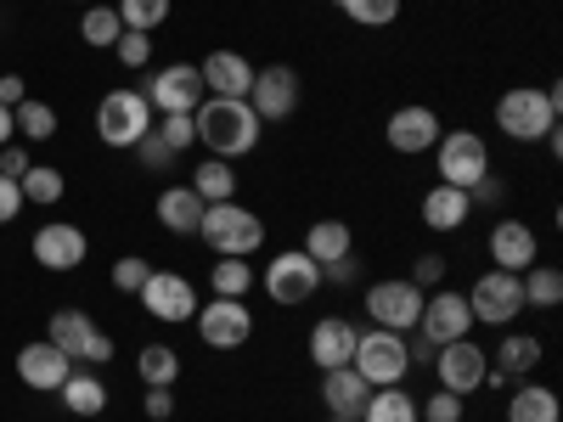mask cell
Wrapping results in <instances>:
<instances>
[{
  "label": "cell",
  "mask_w": 563,
  "mask_h": 422,
  "mask_svg": "<svg viewBox=\"0 0 563 422\" xmlns=\"http://www.w3.org/2000/svg\"><path fill=\"white\" fill-rule=\"evenodd\" d=\"M203 74V90L209 97H225V102H249V85H254V63L243 52H209L198 63Z\"/></svg>",
  "instance_id": "cell-21"
},
{
  "label": "cell",
  "mask_w": 563,
  "mask_h": 422,
  "mask_svg": "<svg viewBox=\"0 0 563 422\" xmlns=\"http://www.w3.org/2000/svg\"><path fill=\"white\" fill-rule=\"evenodd\" d=\"M192 326L209 349H243L254 338V310L243 299H209V304H198Z\"/></svg>",
  "instance_id": "cell-11"
},
{
  "label": "cell",
  "mask_w": 563,
  "mask_h": 422,
  "mask_svg": "<svg viewBox=\"0 0 563 422\" xmlns=\"http://www.w3.org/2000/svg\"><path fill=\"white\" fill-rule=\"evenodd\" d=\"M113 57H119L124 68H147V63H153V34L124 29V34H119V45H113Z\"/></svg>",
  "instance_id": "cell-41"
},
{
  "label": "cell",
  "mask_w": 563,
  "mask_h": 422,
  "mask_svg": "<svg viewBox=\"0 0 563 422\" xmlns=\"http://www.w3.org/2000/svg\"><path fill=\"white\" fill-rule=\"evenodd\" d=\"M130 153H135L141 164H147V169H169V164H175V153L164 147V141H158L153 130H147V135H141V141H135V147H130Z\"/></svg>",
  "instance_id": "cell-45"
},
{
  "label": "cell",
  "mask_w": 563,
  "mask_h": 422,
  "mask_svg": "<svg viewBox=\"0 0 563 422\" xmlns=\"http://www.w3.org/2000/svg\"><path fill=\"white\" fill-rule=\"evenodd\" d=\"M434 371H440V389H451V395H474V389H485V371H490V355H485V344H474V338H456V344H440L434 349Z\"/></svg>",
  "instance_id": "cell-15"
},
{
  "label": "cell",
  "mask_w": 563,
  "mask_h": 422,
  "mask_svg": "<svg viewBox=\"0 0 563 422\" xmlns=\"http://www.w3.org/2000/svg\"><path fill=\"white\" fill-rule=\"evenodd\" d=\"M467 326H474V310H467V293H456V288H434V293H422L417 333L429 338L434 349H440V344H456V338H467Z\"/></svg>",
  "instance_id": "cell-12"
},
{
  "label": "cell",
  "mask_w": 563,
  "mask_h": 422,
  "mask_svg": "<svg viewBox=\"0 0 563 422\" xmlns=\"http://www.w3.org/2000/svg\"><path fill=\"white\" fill-rule=\"evenodd\" d=\"M29 97V90H23V74H0V108H18Z\"/></svg>",
  "instance_id": "cell-51"
},
{
  "label": "cell",
  "mask_w": 563,
  "mask_h": 422,
  "mask_svg": "<svg viewBox=\"0 0 563 422\" xmlns=\"http://www.w3.org/2000/svg\"><path fill=\"white\" fill-rule=\"evenodd\" d=\"M153 130V108L141 90H108V97L97 102V135H102V147H135L141 135Z\"/></svg>",
  "instance_id": "cell-6"
},
{
  "label": "cell",
  "mask_w": 563,
  "mask_h": 422,
  "mask_svg": "<svg viewBox=\"0 0 563 422\" xmlns=\"http://www.w3.org/2000/svg\"><path fill=\"white\" fill-rule=\"evenodd\" d=\"M366 315H372V326H389V333H417V315H422V288H411L406 276L372 281V288H366Z\"/></svg>",
  "instance_id": "cell-10"
},
{
  "label": "cell",
  "mask_w": 563,
  "mask_h": 422,
  "mask_svg": "<svg viewBox=\"0 0 563 422\" xmlns=\"http://www.w3.org/2000/svg\"><path fill=\"white\" fill-rule=\"evenodd\" d=\"M119 23L124 29H135V34H153V29H164L169 23V0H119Z\"/></svg>",
  "instance_id": "cell-38"
},
{
  "label": "cell",
  "mask_w": 563,
  "mask_h": 422,
  "mask_svg": "<svg viewBox=\"0 0 563 422\" xmlns=\"http://www.w3.org/2000/svg\"><path fill=\"white\" fill-rule=\"evenodd\" d=\"M108 360H113V338L97 326V333H90V344L79 349V366H108Z\"/></svg>",
  "instance_id": "cell-47"
},
{
  "label": "cell",
  "mask_w": 563,
  "mask_h": 422,
  "mask_svg": "<svg viewBox=\"0 0 563 422\" xmlns=\"http://www.w3.org/2000/svg\"><path fill=\"white\" fill-rule=\"evenodd\" d=\"M135 299L147 304L153 321H169V326H180V321L198 315V288H192V281H186L180 270H153L147 281H141Z\"/></svg>",
  "instance_id": "cell-14"
},
{
  "label": "cell",
  "mask_w": 563,
  "mask_h": 422,
  "mask_svg": "<svg viewBox=\"0 0 563 422\" xmlns=\"http://www.w3.org/2000/svg\"><path fill=\"white\" fill-rule=\"evenodd\" d=\"M467 214H474V198L462 192V186H429L422 192V225L429 231H462L467 225Z\"/></svg>",
  "instance_id": "cell-24"
},
{
  "label": "cell",
  "mask_w": 563,
  "mask_h": 422,
  "mask_svg": "<svg viewBox=\"0 0 563 422\" xmlns=\"http://www.w3.org/2000/svg\"><path fill=\"white\" fill-rule=\"evenodd\" d=\"M411 288H422V293H434V288H445V259L440 254H417V265H411Z\"/></svg>",
  "instance_id": "cell-44"
},
{
  "label": "cell",
  "mask_w": 563,
  "mask_h": 422,
  "mask_svg": "<svg viewBox=\"0 0 563 422\" xmlns=\"http://www.w3.org/2000/svg\"><path fill=\"white\" fill-rule=\"evenodd\" d=\"M29 164H34V158H29L23 141H7V147H0V175H7V180H18Z\"/></svg>",
  "instance_id": "cell-46"
},
{
  "label": "cell",
  "mask_w": 563,
  "mask_h": 422,
  "mask_svg": "<svg viewBox=\"0 0 563 422\" xmlns=\"http://www.w3.org/2000/svg\"><path fill=\"white\" fill-rule=\"evenodd\" d=\"M355 276H361V259H355V254L327 259V265H321V281H339V288H344V281H355Z\"/></svg>",
  "instance_id": "cell-49"
},
{
  "label": "cell",
  "mask_w": 563,
  "mask_h": 422,
  "mask_svg": "<svg viewBox=\"0 0 563 422\" xmlns=\"http://www.w3.org/2000/svg\"><path fill=\"white\" fill-rule=\"evenodd\" d=\"M434 147H440V180H445V186L474 192L485 175H496V158H490V147H485V135H474V130H445Z\"/></svg>",
  "instance_id": "cell-5"
},
{
  "label": "cell",
  "mask_w": 563,
  "mask_h": 422,
  "mask_svg": "<svg viewBox=\"0 0 563 422\" xmlns=\"http://www.w3.org/2000/svg\"><path fill=\"white\" fill-rule=\"evenodd\" d=\"M18 214H23V192H18V180L0 175V225H12Z\"/></svg>",
  "instance_id": "cell-48"
},
{
  "label": "cell",
  "mask_w": 563,
  "mask_h": 422,
  "mask_svg": "<svg viewBox=\"0 0 563 422\" xmlns=\"http://www.w3.org/2000/svg\"><path fill=\"white\" fill-rule=\"evenodd\" d=\"M153 135L164 141L175 158H180L186 147H198V124H192V113H158V119H153Z\"/></svg>",
  "instance_id": "cell-39"
},
{
  "label": "cell",
  "mask_w": 563,
  "mask_h": 422,
  "mask_svg": "<svg viewBox=\"0 0 563 422\" xmlns=\"http://www.w3.org/2000/svg\"><path fill=\"white\" fill-rule=\"evenodd\" d=\"M305 254H310L316 265L355 254V237H350V225H344V220H316V225L305 231Z\"/></svg>",
  "instance_id": "cell-28"
},
{
  "label": "cell",
  "mask_w": 563,
  "mask_h": 422,
  "mask_svg": "<svg viewBox=\"0 0 563 422\" xmlns=\"http://www.w3.org/2000/svg\"><path fill=\"white\" fill-rule=\"evenodd\" d=\"M563 417V406H558V395L547 389V384H519L507 395V422H558Z\"/></svg>",
  "instance_id": "cell-26"
},
{
  "label": "cell",
  "mask_w": 563,
  "mask_h": 422,
  "mask_svg": "<svg viewBox=\"0 0 563 422\" xmlns=\"http://www.w3.org/2000/svg\"><path fill=\"white\" fill-rule=\"evenodd\" d=\"M135 371H141V384H147V389H175V378H180V355H175L169 344H141Z\"/></svg>",
  "instance_id": "cell-32"
},
{
  "label": "cell",
  "mask_w": 563,
  "mask_h": 422,
  "mask_svg": "<svg viewBox=\"0 0 563 422\" xmlns=\"http://www.w3.org/2000/svg\"><path fill=\"white\" fill-rule=\"evenodd\" d=\"M119 34H124L119 12H113V7H102V0H90L85 18H79V40H85V45H97V52H113Z\"/></svg>",
  "instance_id": "cell-34"
},
{
  "label": "cell",
  "mask_w": 563,
  "mask_h": 422,
  "mask_svg": "<svg viewBox=\"0 0 563 422\" xmlns=\"http://www.w3.org/2000/svg\"><path fill=\"white\" fill-rule=\"evenodd\" d=\"M467 310H474V321H485V326H512L525 315V281L512 270L490 265L474 288H467Z\"/></svg>",
  "instance_id": "cell-7"
},
{
  "label": "cell",
  "mask_w": 563,
  "mask_h": 422,
  "mask_svg": "<svg viewBox=\"0 0 563 422\" xmlns=\"http://www.w3.org/2000/svg\"><path fill=\"white\" fill-rule=\"evenodd\" d=\"M519 281H525V310H558L563 304V270L558 265H530Z\"/></svg>",
  "instance_id": "cell-33"
},
{
  "label": "cell",
  "mask_w": 563,
  "mask_h": 422,
  "mask_svg": "<svg viewBox=\"0 0 563 422\" xmlns=\"http://www.w3.org/2000/svg\"><path fill=\"white\" fill-rule=\"evenodd\" d=\"M192 124H198V141L209 147V158H225V164L249 158L260 147V130H265L249 102H225V97H203Z\"/></svg>",
  "instance_id": "cell-1"
},
{
  "label": "cell",
  "mask_w": 563,
  "mask_h": 422,
  "mask_svg": "<svg viewBox=\"0 0 563 422\" xmlns=\"http://www.w3.org/2000/svg\"><path fill=\"white\" fill-rule=\"evenodd\" d=\"M85 254H90L85 231L68 225V220H45V225L34 231V259H40L45 270H57V276H63V270H79Z\"/></svg>",
  "instance_id": "cell-17"
},
{
  "label": "cell",
  "mask_w": 563,
  "mask_h": 422,
  "mask_svg": "<svg viewBox=\"0 0 563 422\" xmlns=\"http://www.w3.org/2000/svg\"><path fill=\"white\" fill-rule=\"evenodd\" d=\"M339 12L361 29H389L400 18V0H339Z\"/></svg>",
  "instance_id": "cell-40"
},
{
  "label": "cell",
  "mask_w": 563,
  "mask_h": 422,
  "mask_svg": "<svg viewBox=\"0 0 563 422\" xmlns=\"http://www.w3.org/2000/svg\"><path fill=\"white\" fill-rule=\"evenodd\" d=\"M327 422H361V417H327Z\"/></svg>",
  "instance_id": "cell-53"
},
{
  "label": "cell",
  "mask_w": 563,
  "mask_h": 422,
  "mask_svg": "<svg viewBox=\"0 0 563 422\" xmlns=\"http://www.w3.org/2000/svg\"><path fill=\"white\" fill-rule=\"evenodd\" d=\"M417 422H462V395H451V389L429 395L417 406Z\"/></svg>",
  "instance_id": "cell-43"
},
{
  "label": "cell",
  "mask_w": 563,
  "mask_h": 422,
  "mask_svg": "<svg viewBox=\"0 0 563 422\" xmlns=\"http://www.w3.org/2000/svg\"><path fill=\"white\" fill-rule=\"evenodd\" d=\"M68 371H74V360H68L52 338H34V344L18 349V378H23L34 395H57Z\"/></svg>",
  "instance_id": "cell-18"
},
{
  "label": "cell",
  "mask_w": 563,
  "mask_h": 422,
  "mask_svg": "<svg viewBox=\"0 0 563 422\" xmlns=\"http://www.w3.org/2000/svg\"><path fill=\"white\" fill-rule=\"evenodd\" d=\"M12 119H18V135H23V141H52V135H57V108H52V102L23 97V102L12 108Z\"/></svg>",
  "instance_id": "cell-37"
},
{
  "label": "cell",
  "mask_w": 563,
  "mask_h": 422,
  "mask_svg": "<svg viewBox=\"0 0 563 422\" xmlns=\"http://www.w3.org/2000/svg\"><path fill=\"white\" fill-rule=\"evenodd\" d=\"M153 276V265L141 259V254H124V259H113V288L119 293H141V281Z\"/></svg>",
  "instance_id": "cell-42"
},
{
  "label": "cell",
  "mask_w": 563,
  "mask_h": 422,
  "mask_svg": "<svg viewBox=\"0 0 563 422\" xmlns=\"http://www.w3.org/2000/svg\"><path fill=\"white\" fill-rule=\"evenodd\" d=\"M198 237L220 254V259H249L265 248V220L254 209H243L238 198L225 203H203V220H198Z\"/></svg>",
  "instance_id": "cell-3"
},
{
  "label": "cell",
  "mask_w": 563,
  "mask_h": 422,
  "mask_svg": "<svg viewBox=\"0 0 563 422\" xmlns=\"http://www.w3.org/2000/svg\"><path fill=\"white\" fill-rule=\"evenodd\" d=\"M141 97H147V108L158 119V113H198V102L209 97V90H203L198 63H169V68H158L147 85H141Z\"/></svg>",
  "instance_id": "cell-9"
},
{
  "label": "cell",
  "mask_w": 563,
  "mask_h": 422,
  "mask_svg": "<svg viewBox=\"0 0 563 422\" xmlns=\"http://www.w3.org/2000/svg\"><path fill=\"white\" fill-rule=\"evenodd\" d=\"M186 186H192L203 203H225V198H238V169H231L225 158H203Z\"/></svg>",
  "instance_id": "cell-30"
},
{
  "label": "cell",
  "mask_w": 563,
  "mask_h": 422,
  "mask_svg": "<svg viewBox=\"0 0 563 422\" xmlns=\"http://www.w3.org/2000/svg\"><path fill=\"white\" fill-rule=\"evenodd\" d=\"M18 192H23V203L52 209V203H63L68 180H63V169H52V164H29V169L18 175Z\"/></svg>",
  "instance_id": "cell-31"
},
{
  "label": "cell",
  "mask_w": 563,
  "mask_h": 422,
  "mask_svg": "<svg viewBox=\"0 0 563 422\" xmlns=\"http://www.w3.org/2000/svg\"><path fill=\"white\" fill-rule=\"evenodd\" d=\"M57 395H63V406H68L74 417H102V411H108V384H102V378H97V371H90V366L68 371Z\"/></svg>",
  "instance_id": "cell-25"
},
{
  "label": "cell",
  "mask_w": 563,
  "mask_h": 422,
  "mask_svg": "<svg viewBox=\"0 0 563 422\" xmlns=\"http://www.w3.org/2000/svg\"><path fill=\"white\" fill-rule=\"evenodd\" d=\"M490 259H496V270H512V276H525L536 259H541V237L525 225V220H496L490 225Z\"/></svg>",
  "instance_id": "cell-19"
},
{
  "label": "cell",
  "mask_w": 563,
  "mask_h": 422,
  "mask_svg": "<svg viewBox=\"0 0 563 422\" xmlns=\"http://www.w3.org/2000/svg\"><path fill=\"white\" fill-rule=\"evenodd\" d=\"M366 395H372V384L361 378L355 366L321 371V406H327V417H361L366 411Z\"/></svg>",
  "instance_id": "cell-22"
},
{
  "label": "cell",
  "mask_w": 563,
  "mask_h": 422,
  "mask_svg": "<svg viewBox=\"0 0 563 422\" xmlns=\"http://www.w3.org/2000/svg\"><path fill=\"white\" fill-rule=\"evenodd\" d=\"M209 288H214V299H249V288H254V265H249V259H214Z\"/></svg>",
  "instance_id": "cell-36"
},
{
  "label": "cell",
  "mask_w": 563,
  "mask_h": 422,
  "mask_svg": "<svg viewBox=\"0 0 563 422\" xmlns=\"http://www.w3.org/2000/svg\"><path fill=\"white\" fill-rule=\"evenodd\" d=\"M158 225L169 231V237H198V220H203V198L192 192V186H164L158 203H153Z\"/></svg>",
  "instance_id": "cell-23"
},
{
  "label": "cell",
  "mask_w": 563,
  "mask_h": 422,
  "mask_svg": "<svg viewBox=\"0 0 563 422\" xmlns=\"http://www.w3.org/2000/svg\"><path fill=\"white\" fill-rule=\"evenodd\" d=\"M361 378L372 389H395L406 384V371H411V355H406V333H389V326H372V333H361L355 344V360H350Z\"/></svg>",
  "instance_id": "cell-4"
},
{
  "label": "cell",
  "mask_w": 563,
  "mask_h": 422,
  "mask_svg": "<svg viewBox=\"0 0 563 422\" xmlns=\"http://www.w3.org/2000/svg\"><path fill=\"white\" fill-rule=\"evenodd\" d=\"M85 7H90V0H85Z\"/></svg>",
  "instance_id": "cell-54"
},
{
  "label": "cell",
  "mask_w": 563,
  "mask_h": 422,
  "mask_svg": "<svg viewBox=\"0 0 563 422\" xmlns=\"http://www.w3.org/2000/svg\"><path fill=\"white\" fill-rule=\"evenodd\" d=\"M361 422H417V400L395 384V389H372Z\"/></svg>",
  "instance_id": "cell-35"
},
{
  "label": "cell",
  "mask_w": 563,
  "mask_h": 422,
  "mask_svg": "<svg viewBox=\"0 0 563 422\" xmlns=\"http://www.w3.org/2000/svg\"><path fill=\"white\" fill-rule=\"evenodd\" d=\"M265 293H271V304H310L316 293H321V265L305 254V248H288V254H276L271 265H265Z\"/></svg>",
  "instance_id": "cell-8"
},
{
  "label": "cell",
  "mask_w": 563,
  "mask_h": 422,
  "mask_svg": "<svg viewBox=\"0 0 563 422\" xmlns=\"http://www.w3.org/2000/svg\"><path fill=\"white\" fill-rule=\"evenodd\" d=\"M249 108L260 113V124H282V119H294V108H299V74H294L288 63H265V68H254Z\"/></svg>",
  "instance_id": "cell-13"
},
{
  "label": "cell",
  "mask_w": 563,
  "mask_h": 422,
  "mask_svg": "<svg viewBox=\"0 0 563 422\" xmlns=\"http://www.w3.org/2000/svg\"><path fill=\"white\" fill-rule=\"evenodd\" d=\"M384 141L400 153V158H422V153H434V141H440V113L434 108H422V102H406L389 113L384 124Z\"/></svg>",
  "instance_id": "cell-16"
},
{
  "label": "cell",
  "mask_w": 563,
  "mask_h": 422,
  "mask_svg": "<svg viewBox=\"0 0 563 422\" xmlns=\"http://www.w3.org/2000/svg\"><path fill=\"white\" fill-rule=\"evenodd\" d=\"M355 344H361V326L350 315H321L310 326V360L321 371H333V366H350L355 360Z\"/></svg>",
  "instance_id": "cell-20"
},
{
  "label": "cell",
  "mask_w": 563,
  "mask_h": 422,
  "mask_svg": "<svg viewBox=\"0 0 563 422\" xmlns=\"http://www.w3.org/2000/svg\"><path fill=\"white\" fill-rule=\"evenodd\" d=\"M490 366L507 371V378H530V371L541 366V338H536V333H507V338L490 349Z\"/></svg>",
  "instance_id": "cell-27"
},
{
  "label": "cell",
  "mask_w": 563,
  "mask_h": 422,
  "mask_svg": "<svg viewBox=\"0 0 563 422\" xmlns=\"http://www.w3.org/2000/svg\"><path fill=\"white\" fill-rule=\"evenodd\" d=\"M7 141H18V119H12V108H0V147Z\"/></svg>",
  "instance_id": "cell-52"
},
{
  "label": "cell",
  "mask_w": 563,
  "mask_h": 422,
  "mask_svg": "<svg viewBox=\"0 0 563 422\" xmlns=\"http://www.w3.org/2000/svg\"><path fill=\"white\" fill-rule=\"evenodd\" d=\"M90 333H97L90 310H57V315H52V326H45V338H52L68 360H79V349L90 344Z\"/></svg>",
  "instance_id": "cell-29"
},
{
  "label": "cell",
  "mask_w": 563,
  "mask_h": 422,
  "mask_svg": "<svg viewBox=\"0 0 563 422\" xmlns=\"http://www.w3.org/2000/svg\"><path fill=\"white\" fill-rule=\"evenodd\" d=\"M496 130L507 141H547L558 130V85H512V90H501Z\"/></svg>",
  "instance_id": "cell-2"
},
{
  "label": "cell",
  "mask_w": 563,
  "mask_h": 422,
  "mask_svg": "<svg viewBox=\"0 0 563 422\" xmlns=\"http://www.w3.org/2000/svg\"><path fill=\"white\" fill-rule=\"evenodd\" d=\"M147 417L153 422H169L175 417V395L169 389H147Z\"/></svg>",
  "instance_id": "cell-50"
}]
</instances>
